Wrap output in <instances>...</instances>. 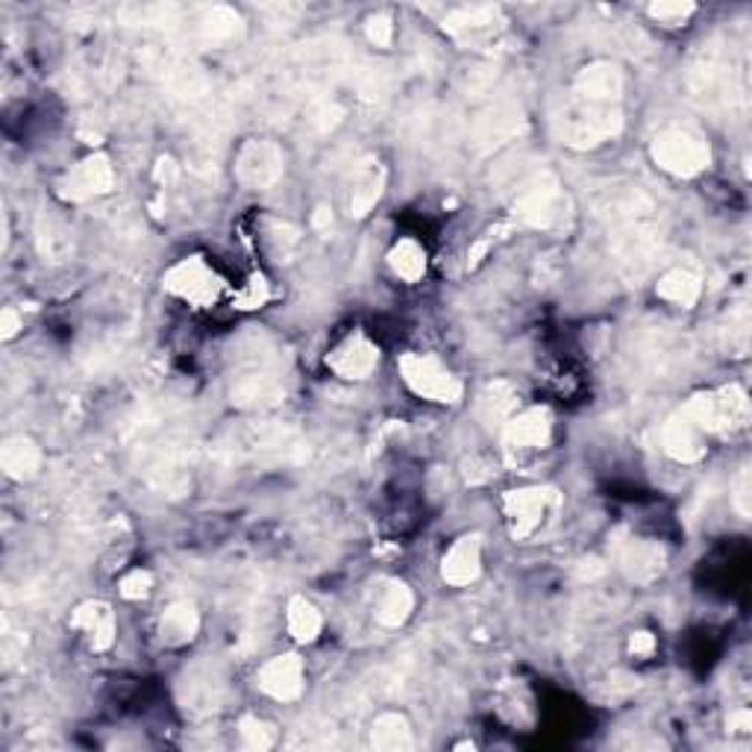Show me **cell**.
<instances>
[{"mask_svg":"<svg viewBox=\"0 0 752 752\" xmlns=\"http://www.w3.org/2000/svg\"><path fill=\"white\" fill-rule=\"evenodd\" d=\"M696 12L694 3H679V0H661V3H653L649 7V15L658 21V24H665V27H677V24H682V21H688L691 15Z\"/></svg>","mask_w":752,"mask_h":752,"instance_id":"32","label":"cell"},{"mask_svg":"<svg viewBox=\"0 0 752 752\" xmlns=\"http://www.w3.org/2000/svg\"><path fill=\"white\" fill-rule=\"evenodd\" d=\"M371 743L382 752H406L415 747V735H411L409 720L397 712H385L373 720Z\"/></svg>","mask_w":752,"mask_h":752,"instance_id":"25","label":"cell"},{"mask_svg":"<svg viewBox=\"0 0 752 752\" xmlns=\"http://www.w3.org/2000/svg\"><path fill=\"white\" fill-rule=\"evenodd\" d=\"M444 29L462 45H479V41H491L503 29V19L494 7H462L447 12Z\"/></svg>","mask_w":752,"mask_h":752,"instance_id":"16","label":"cell"},{"mask_svg":"<svg viewBox=\"0 0 752 752\" xmlns=\"http://www.w3.org/2000/svg\"><path fill=\"white\" fill-rule=\"evenodd\" d=\"M330 224H333V212L326 210V206H321V210H318V215H314V227L326 229Z\"/></svg>","mask_w":752,"mask_h":752,"instance_id":"43","label":"cell"},{"mask_svg":"<svg viewBox=\"0 0 752 752\" xmlns=\"http://www.w3.org/2000/svg\"><path fill=\"white\" fill-rule=\"evenodd\" d=\"M239 735L241 741L248 743L250 750H271L276 743V729L271 724H265V720H259V717L253 715H244L241 717L239 724Z\"/></svg>","mask_w":752,"mask_h":752,"instance_id":"31","label":"cell"},{"mask_svg":"<svg viewBox=\"0 0 752 752\" xmlns=\"http://www.w3.org/2000/svg\"><path fill=\"white\" fill-rule=\"evenodd\" d=\"M382 191H385V168L377 159L356 165L344 186V212L350 218H365L380 203Z\"/></svg>","mask_w":752,"mask_h":752,"instance_id":"14","label":"cell"},{"mask_svg":"<svg viewBox=\"0 0 752 752\" xmlns=\"http://www.w3.org/2000/svg\"><path fill=\"white\" fill-rule=\"evenodd\" d=\"M177 177H180V165L174 163L171 156H163L159 163H156V168H153V180L159 182V186H174L177 182Z\"/></svg>","mask_w":752,"mask_h":752,"instance_id":"38","label":"cell"},{"mask_svg":"<svg viewBox=\"0 0 752 752\" xmlns=\"http://www.w3.org/2000/svg\"><path fill=\"white\" fill-rule=\"evenodd\" d=\"M682 411L703 429L705 435H729L750 423V401H747V391L738 385L694 394Z\"/></svg>","mask_w":752,"mask_h":752,"instance_id":"2","label":"cell"},{"mask_svg":"<svg viewBox=\"0 0 752 752\" xmlns=\"http://www.w3.org/2000/svg\"><path fill=\"white\" fill-rule=\"evenodd\" d=\"M564 206H568V198H564L559 180L550 171H541L517 191L512 210L514 218L526 224V227L550 229L552 224L562 220Z\"/></svg>","mask_w":752,"mask_h":752,"instance_id":"6","label":"cell"},{"mask_svg":"<svg viewBox=\"0 0 752 752\" xmlns=\"http://www.w3.org/2000/svg\"><path fill=\"white\" fill-rule=\"evenodd\" d=\"M750 500H752V477H750V467H743L741 474L735 477L732 482V503H735V512L741 514V517H750Z\"/></svg>","mask_w":752,"mask_h":752,"instance_id":"36","label":"cell"},{"mask_svg":"<svg viewBox=\"0 0 752 752\" xmlns=\"http://www.w3.org/2000/svg\"><path fill=\"white\" fill-rule=\"evenodd\" d=\"M71 626L86 632L88 644L97 653H106V649L115 644V635H118V623H115V611L106 606V602L88 600L83 606H76V611L71 614Z\"/></svg>","mask_w":752,"mask_h":752,"instance_id":"19","label":"cell"},{"mask_svg":"<svg viewBox=\"0 0 752 752\" xmlns=\"http://www.w3.org/2000/svg\"><path fill=\"white\" fill-rule=\"evenodd\" d=\"M201 33L212 45H227V41L241 36V15L229 7H212V10L203 12Z\"/></svg>","mask_w":752,"mask_h":752,"instance_id":"29","label":"cell"},{"mask_svg":"<svg viewBox=\"0 0 752 752\" xmlns=\"http://www.w3.org/2000/svg\"><path fill=\"white\" fill-rule=\"evenodd\" d=\"M620 573L635 585H653L665 573L667 550L649 538H632L618 552Z\"/></svg>","mask_w":752,"mask_h":752,"instance_id":"13","label":"cell"},{"mask_svg":"<svg viewBox=\"0 0 752 752\" xmlns=\"http://www.w3.org/2000/svg\"><path fill=\"white\" fill-rule=\"evenodd\" d=\"M602 573H606V564H602L600 559H594V556H590V559H582L580 568H576V576L588 582L600 580Z\"/></svg>","mask_w":752,"mask_h":752,"instance_id":"40","label":"cell"},{"mask_svg":"<svg viewBox=\"0 0 752 752\" xmlns=\"http://www.w3.org/2000/svg\"><path fill=\"white\" fill-rule=\"evenodd\" d=\"M151 588H153L151 571H142V568H135V571H130L127 576H121V582H118V590H121V597H124V600H144V597L151 594Z\"/></svg>","mask_w":752,"mask_h":752,"instance_id":"34","label":"cell"},{"mask_svg":"<svg viewBox=\"0 0 752 752\" xmlns=\"http://www.w3.org/2000/svg\"><path fill=\"white\" fill-rule=\"evenodd\" d=\"M552 439V415L544 406H533L512 415L503 423V441L509 450H544Z\"/></svg>","mask_w":752,"mask_h":752,"instance_id":"15","label":"cell"},{"mask_svg":"<svg viewBox=\"0 0 752 752\" xmlns=\"http://www.w3.org/2000/svg\"><path fill=\"white\" fill-rule=\"evenodd\" d=\"M397 368H401V377L403 382H406V389H409L411 394L423 397V401L450 403V406H453V403L462 401V394H465L458 377H453V373L441 365V359L429 356V353H403Z\"/></svg>","mask_w":752,"mask_h":752,"instance_id":"5","label":"cell"},{"mask_svg":"<svg viewBox=\"0 0 752 752\" xmlns=\"http://www.w3.org/2000/svg\"><path fill=\"white\" fill-rule=\"evenodd\" d=\"M286 626L288 635H291L297 644H312V641H318V635H321V629H324V618H321V611L314 609L306 597H295V600L288 602Z\"/></svg>","mask_w":752,"mask_h":752,"instance_id":"27","label":"cell"},{"mask_svg":"<svg viewBox=\"0 0 752 752\" xmlns=\"http://www.w3.org/2000/svg\"><path fill=\"white\" fill-rule=\"evenodd\" d=\"M232 174L244 189H274L286 174V153L271 139H248L236 153Z\"/></svg>","mask_w":752,"mask_h":752,"instance_id":"8","label":"cell"},{"mask_svg":"<svg viewBox=\"0 0 752 752\" xmlns=\"http://www.w3.org/2000/svg\"><path fill=\"white\" fill-rule=\"evenodd\" d=\"M705 435L703 429L696 427L694 420L688 418L685 411H677L673 418L667 420L665 429H661V447L670 458H677L682 465H691V462H700L705 456Z\"/></svg>","mask_w":752,"mask_h":752,"instance_id":"17","label":"cell"},{"mask_svg":"<svg viewBox=\"0 0 752 752\" xmlns=\"http://www.w3.org/2000/svg\"><path fill=\"white\" fill-rule=\"evenodd\" d=\"M41 447L27 435H12L3 441L0 447V465L7 470V477L15 482H27L41 470Z\"/></svg>","mask_w":752,"mask_h":752,"instance_id":"20","label":"cell"},{"mask_svg":"<svg viewBox=\"0 0 752 752\" xmlns=\"http://www.w3.org/2000/svg\"><path fill=\"white\" fill-rule=\"evenodd\" d=\"M562 509V494L550 486L514 488L503 497V512L514 541H526L541 535L556 521Z\"/></svg>","mask_w":752,"mask_h":752,"instance_id":"3","label":"cell"},{"mask_svg":"<svg viewBox=\"0 0 752 752\" xmlns=\"http://www.w3.org/2000/svg\"><path fill=\"white\" fill-rule=\"evenodd\" d=\"M729 729H732V732H750L752 729L750 712H747V708H738V712H732V715H729Z\"/></svg>","mask_w":752,"mask_h":752,"instance_id":"42","label":"cell"},{"mask_svg":"<svg viewBox=\"0 0 752 752\" xmlns=\"http://www.w3.org/2000/svg\"><path fill=\"white\" fill-rule=\"evenodd\" d=\"M163 288L168 295L186 300L189 306L206 309V306H212L220 297L224 279H220L218 271L203 256H186L165 271Z\"/></svg>","mask_w":752,"mask_h":752,"instance_id":"7","label":"cell"},{"mask_svg":"<svg viewBox=\"0 0 752 752\" xmlns=\"http://www.w3.org/2000/svg\"><path fill=\"white\" fill-rule=\"evenodd\" d=\"M21 330V314L15 309H3L0 312V335L3 338H15Z\"/></svg>","mask_w":752,"mask_h":752,"instance_id":"39","label":"cell"},{"mask_svg":"<svg viewBox=\"0 0 752 752\" xmlns=\"http://www.w3.org/2000/svg\"><path fill=\"white\" fill-rule=\"evenodd\" d=\"M649 156L661 171L673 177H696L712 163V147L691 127H667L649 144Z\"/></svg>","mask_w":752,"mask_h":752,"instance_id":"4","label":"cell"},{"mask_svg":"<svg viewBox=\"0 0 752 752\" xmlns=\"http://www.w3.org/2000/svg\"><path fill=\"white\" fill-rule=\"evenodd\" d=\"M201 632V614L191 602H171L159 618V638L165 647H186Z\"/></svg>","mask_w":752,"mask_h":752,"instance_id":"21","label":"cell"},{"mask_svg":"<svg viewBox=\"0 0 752 752\" xmlns=\"http://www.w3.org/2000/svg\"><path fill=\"white\" fill-rule=\"evenodd\" d=\"M115 186V168L109 156L92 153L83 163H76L65 177L57 182V194L65 203H83L92 198H100Z\"/></svg>","mask_w":752,"mask_h":752,"instance_id":"9","label":"cell"},{"mask_svg":"<svg viewBox=\"0 0 752 752\" xmlns=\"http://www.w3.org/2000/svg\"><path fill=\"white\" fill-rule=\"evenodd\" d=\"M486 253H488V241H479L477 248H474V250H470V253H467V259H470V265H477L479 259L486 256Z\"/></svg>","mask_w":752,"mask_h":752,"instance_id":"44","label":"cell"},{"mask_svg":"<svg viewBox=\"0 0 752 752\" xmlns=\"http://www.w3.org/2000/svg\"><path fill=\"white\" fill-rule=\"evenodd\" d=\"M389 265L406 283H418L420 276L427 274V250L420 248L418 241L403 239L391 248Z\"/></svg>","mask_w":752,"mask_h":752,"instance_id":"28","label":"cell"},{"mask_svg":"<svg viewBox=\"0 0 752 752\" xmlns=\"http://www.w3.org/2000/svg\"><path fill=\"white\" fill-rule=\"evenodd\" d=\"M620 130H623L620 106L590 104V100L571 97L562 112L552 115L556 139L568 147H576V151H590L597 144L611 142V139H618Z\"/></svg>","mask_w":752,"mask_h":752,"instance_id":"1","label":"cell"},{"mask_svg":"<svg viewBox=\"0 0 752 752\" xmlns=\"http://www.w3.org/2000/svg\"><path fill=\"white\" fill-rule=\"evenodd\" d=\"M623 88H626V80L614 62H590L573 76V97L590 100V104L620 106Z\"/></svg>","mask_w":752,"mask_h":752,"instance_id":"11","label":"cell"},{"mask_svg":"<svg viewBox=\"0 0 752 752\" xmlns=\"http://www.w3.org/2000/svg\"><path fill=\"white\" fill-rule=\"evenodd\" d=\"M267 300H271V286H267V279L262 274L250 276L248 286L236 295V306H239V309H259V306H265Z\"/></svg>","mask_w":752,"mask_h":752,"instance_id":"33","label":"cell"},{"mask_svg":"<svg viewBox=\"0 0 752 752\" xmlns=\"http://www.w3.org/2000/svg\"><path fill=\"white\" fill-rule=\"evenodd\" d=\"M465 477L467 482H474V486H479V482H486V479H491V470H488L482 462H477V458H470V462H465Z\"/></svg>","mask_w":752,"mask_h":752,"instance_id":"41","label":"cell"},{"mask_svg":"<svg viewBox=\"0 0 752 752\" xmlns=\"http://www.w3.org/2000/svg\"><path fill=\"white\" fill-rule=\"evenodd\" d=\"M656 295L667 303L691 309L703 297V279L694 271H688V267H673L656 283Z\"/></svg>","mask_w":752,"mask_h":752,"instance_id":"24","label":"cell"},{"mask_svg":"<svg viewBox=\"0 0 752 752\" xmlns=\"http://www.w3.org/2000/svg\"><path fill=\"white\" fill-rule=\"evenodd\" d=\"M256 685L262 688L267 696L279 700V703H291V700H297V696L303 694L306 688L303 658L295 656V653L274 656L271 661L262 665V670H259Z\"/></svg>","mask_w":752,"mask_h":752,"instance_id":"12","label":"cell"},{"mask_svg":"<svg viewBox=\"0 0 752 752\" xmlns=\"http://www.w3.org/2000/svg\"><path fill=\"white\" fill-rule=\"evenodd\" d=\"M411 609H415V594L406 582L401 580H385L382 582L380 594H377V606H373V614L380 620L382 626L397 629L409 620Z\"/></svg>","mask_w":752,"mask_h":752,"instance_id":"22","label":"cell"},{"mask_svg":"<svg viewBox=\"0 0 752 752\" xmlns=\"http://www.w3.org/2000/svg\"><path fill=\"white\" fill-rule=\"evenodd\" d=\"M479 573H482V538L462 535L441 562V580L453 588H465L479 580Z\"/></svg>","mask_w":752,"mask_h":752,"instance_id":"18","label":"cell"},{"mask_svg":"<svg viewBox=\"0 0 752 752\" xmlns=\"http://www.w3.org/2000/svg\"><path fill=\"white\" fill-rule=\"evenodd\" d=\"M514 409H517V389L512 382H488L486 389L479 391L477 415L479 420H486L488 427L491 423H505L514 415Z\"/></svg>","mask_w":752,"mask_h":752,"instance_id":"23","label":"cell"},{"mask_svg":"<svg viewBox=\"0 0 752 752\" xmlns=\"http://www.w3.org/2000/svg\"><path fill=\"white\" fill-rule=\"evenodd\" d=\"M629 653H632V656H653V653H656V635L647 632V629L632 632V638H629Z\"/></svg>","mask_w":752,"mask_h":752,"instance_id":"37","label":"cell"},{"mask_svg":"<svg viewBox=\"0 0 752 752\" xmlns=\"http://www.w3.org/2000/svg\"><path fill=\"white\" fill-rule=\"evenodd\" d=\"M71 248H74V241H71V232H68L65 227H59V224H41V229H38V253L45 259H50V262H65L68 256H71Z\"/></svg>","mask_w":752,"mask_h":752,"instance_id":"30","label":"cell"},{"mask_svg":"<svg viewBox=\"0 0 752 752\" xmlns=\"http://www.w3.org/2000/svg\"><path fill=\"white\" fill-rule=\"evenodd\" d=\"M182 703L191 715H212L220 703V685L212 673L189 670V677L182 682Z\"/></svg>","mask_w":752,"mask_h":752,"instance_id":"26","label":"cell"},{"mask_svg":"<svg viewBox=\"0 0 752 752\" xmlns=\"http://www.w3.org/2000/svg\"><path fill=\"white\" fill-rule=\"evenodd\" d=\"M377 362H380V347L365 333H350L326 356L330 371L342 380H368L377 371Z\"/></svg>","mask_w":752,"mask_h":752,"instance_id":"10","label":"cell"},{"mask_svg":"<svg viewBox=\"0 0 752 752\" xmlns=\"http://www.w3.org/2000/svg\"><path fill=\"white\" fill-rule=\"evenodd\" d=\"M365 33H368V41L377 45V48H391L394 45V21L389 15H371L368 24H365Z\"/></svg>","mask_w":752,"mask_h":752,"instance_id":"35","label":"cell"}]
</instances>
